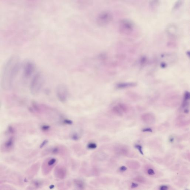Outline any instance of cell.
I'll use <instances>...</instances> for the list:
<instances>
[{"label":"cell","mask_w":190,"mask_h":190,"mask_svg":"<svg viewBox=\"0 0 190 190\" xmlns=\"http://www.w3.org/2000/svg\"><path fill=\"white\" fill-rule=\"evenodd\" d=\"M20 66V58L17 55H13L7 61L3 67L1 75V85L3 90H11L19 71Z\"/></svg>","instance_id":"6da1fadb"},{"label":"cell","mask_w":190,"mask_h":190,"mask_svg":"<svg viewBox=\"0 0 190 190\" xmlns=\"http://www.w3.org/2000/svg\"><path fill=\"white\" fill-rule=\"evenodd\" d=\"M44 79L40 72H38L33 76L30 85V90L33 96H36L40 93L43 86Z\"/></svg>","instance_id":"7a4b0ae2"},{"label":"cell","mask_w":190,"mask_h":190,"mask_svg":"<svg viewBox=\"0 0 190 190\" xmlns=\"http://www.w3.org/2000/svg\"><path fill=\"white\" fill-rule=\"evenodd\" d=\"M113 19V15L111 12L109 11H103L97 16L96 24L99 27H105L111 23Z\"/></svg>","instance_id":"3957f363"},{"label":"cell","mask_w":190,"mask_h":190,"mask_svg":"<svg viewBox=\"0 0 190 190\" xmlns=\"http://www.w3.org/2000/svg\"><path fill=\"white\" fill-rule=\"evenodd\" d=\"M135 26V23L132 20L124 19L119 22V31L123 34H129L133 31Z\"/></svg>","instance_id":"277c9868"},{"label":"cell","mask_w":190,"mask_h":190,"mask_svg":"<svg viewBox=\"0 0 190 190\" xmlns=\"http://www.w3.org/2000/svg\"><path fill=\"white\" fill-rule=\"evenodd\" d=\"M35 68V64L32 61L29 60L25 61L22 66L24 77L26 79L30 77L34 72Z\"/></svg>","instance_id":"5b68a950"},{"label":"cell","mask_w":190,"mask_h":190,"mask_svg":"<svg viewBox=\"0 0 190 190\" xmlns=\"http://www.w3.org/2000/svg\"><path fill=\"white\" fill-rule=\"evenodd\" d=\"M56 94L58 98L61 102H66L68 95V89L66 85L64 84L58 85L56 89Z\"/></svg>","instance_id":"8992f818"},{"label":"cell","mask_w":190,"mask_h":190,"mask_svg":"<svg viewBox=\"0 0 190 190\" xmlns=\"http://www.w3.org/2000/svg\"><path fill=\"white\" fill-rule=\"evenodd\" d=\"M72 3L78 9H85L92 5L93 0H72Z\"/></svg>","instance_id":"52a82bcc"},{"label":"cell","mask_w":190,"mask_h":190,"mask_svg":"<svg viewBox=\"0 0 190 190\" xmlns=\"http://www.w3.org/2000/svg\"><path fill=\"white\" fill-rule=\"evenodd\" d=\"M166 31L169 35H175L177 34L178 31V28L176 24L174 23H170L168 24L166 28Z\"/></svg>","instance_id":"ba28073f"},{"label":"cell","mask_w":190,"mask_h":190,"mask_svg":"<svg viewBox=\"0 0 190 190\" xmlns=\"http://www.w3.org/2000/svg\"><path fill=\"white\" fill-rule=\"evenodd\" d=\"M14 138L11 137L8 140L5 141L3 145V150L9 151L13 148L14 146Z\"/></svg>","instance_id":"9c48e42d"},{"label":"cell","mask_w":190,"mask_h":190,"mask_svg":"<svg viewBox=\"0 0 190 190\" xmlns=\"http://www.w3.org/2000/svg\"><path fill=\"white\" fill-rule=\"evenodd\" d=\"M57 169V170H56V172H55V174L58 178V177L60 179L64 178L66 174V169L64 168V167H59V168Z\"/></svg>","instance_id":"30bf717a"},{"label":"cell","mask_w":190,"mask_h":190,"mask_svg":"<svg viewBox=\"0 0 190 190\" xmlns=\"http://www.w3.org/2000/svg\"><path fill=\"white\" fill-rule=\"evenodd\" d=\"M161 4L160 0H150L149 2V6L153 9H157Z\"/></svg>","instance_id":"8fae6325"},{"label":"cell","mask_w":190,"mask_h":190,"mask_svg":"<svg viewBox=\"0 0 190 190\" xmlns=\"http://www.w3.org/2000/svg\"><path fill=\"white\" fill-rule=\"evenodd\" d=\"M185 0H177L172 8V11H176L179 9L184 5Z\"/></svg>","instance_id":"7c38bea8"},{"label":"cell","mask_w":190,"mask_h":190,"mask_svg":"<svg viewBox=\"0 0 190 190\" xmlns=\"http://www.w3.org/2000/svg\"><path fill=\"white\" fill-rule=\"evenodd\" d=\"M75 184L78 188L80 189H83L84 187V184L83 181L80 180H76L74 181Z\"/></svg>","instance_id":"4fadbf2b"},{"label":"cell","mask_w":190,"mask_h":190,"mask_svg":"<svg viewBox=\"0 0 190 190\" xmlns=\"http://www.w3.org/2000/svg\"><path fill=\"white\" fill-rule=\"evenodd\" d=\"M97 147V145L94 143H89L87 145V148L90 149H96Z\"/></svg>","instance_id":"5bb4252c"},{"label":"cell","mask_w":190,"mask_h":190,"mask_svg":"<svg viewBox=\"0 0 190 190\" xmlns=\"http://www.w3.org/2000/svg\"><path fill=\"white\" fill-rule=\"evenodd\" d=\"M135 148L139 151V152L140 153L141 155H143V154H144L142 150V147L141 145H136Z\"/></svg>","instance_id":"9a60e30c"},{"label":"cell","mask_w":190,"mask_h":190,"mask_svg":"<svg viewBox=\"0 0 190 190\" xmlns=\"http://www.w3.org/2000/svg\"><path fill=\"white\" fill-rule=\"evenodd\" d=\"M56 162V160L54 159V158H53V159H50L49 161L48 162V165L50 166H53L55 163Z\"/></svg>","instance_id":"2e32d148"},{"label":"cell","mask_w":190,"mask_h":190,"mask_svg":"<svg viewBox=\"0 0 190 190\" xmlns=\"http://www.w3.org/2000/svg\"><path fill=\"white\" fill-rule=\"evenodd\" d=\"M50 127L49 126L47 125H44L42 126L41 128L43 131L46 132L48 131L50 129Z\"/></svg>","instance_id":"e0dca14e"},{"label":"cell","mask_w":190,"mask_h":190,"mask_svg":"<svg viewBox=\"0 0 190 190\" xmlns=\"http://www.w3.org/2000/svg\"><path fill=\"white\" fill-rule=\"evenodd\" d=\"M72 139L74 140H77L79 139V136L77 134L75 133L72 134L71 136Z\"/></svg>","instance_id":"ac0fdd59"},{"label":"cell","mask_w":190,"mask_h":190,"mask_svg":"<svg viewBox=\"0 0 190 190\" xmlns=\"http://www.w3.org/2000/svg\"><path fill=\"white\" fill-rule=\"evenodd\" d=\"M52 153L54 154H57L59 152V148H55L51 150Z\"/></svg>","instance_id":"d6986e66"},{"label":"cell","mask_w":190,"mask_h":190,"mask_svg":"<svg viewBox=\"0 0 190 190\" xmlns=\"http://www.w3.org/2000/svg\"><path fill=\"white\" fill-rule=\"evenodd\" d=\"M7 131H8V133L10 134L14 133L15 132L14 128H13L12 126L9 127Z\"/></svg>","instance_id":"ffe728a7"},{"label":"cell","mask_w":190,"mask_h":190,"mask_svg":"<svg viewBox=\"0 0 190 190\" xmlns=\"http://www.w3.org/2000/svg\"><path fill=\"white\" fill-rule=\"evenodd\" d=\"M148 173L149 175H153L154 174H155V172H154V171L153 170V169H149L148 171Z\"/></svg>","instance_id":"44dd1931"},{"label":"cell","mask_w":190,"mask_h":190,"mask_svg":"<svg viewBox=\"0 0 190 190\" xmlns=\"http://www.w3.org/2000/svg\"><path fill=\"white\" fill-rule=\"evenodd\" d=\"M64 123L65 124L69 125H71L72 124V121L68 120V119H66V120H64Z\"/></svg>","instance_id":"7402d4cb"},{"label":"cell","mask_w":190,"mask_h":190,"mask_svg":"<svg viewBox=\"0 0 190 190\" xmlns=\"http://www.w3.org/2000/svg\"><path fill=\"white\" fill-rule=\"evenodd\" d=\"M168 189V187L166 185H162L160 187L159 189L161 190H167Z\"/></svg>","instance_id":"603a6c76"},{"label":"cell","mask_w":190,"mask_h":190,"mask_svg":"<svg viewBox=\"0 0 190 190\" xmlns=\"http://www.w3.org/2000/svg\"><path fill=\"white\" fill-rule=\"evenodd\" d=\"M142 132H152V130L151 129V128H145L142 130Z\"/></svg>","instance_id":"cb8c5ba5"},{"label":"cell","mask_w":190,"mask_h":190,"mask_svg":"<svg viewBox=\"0 0 190 190\" xmlns=\"http://www.w3.org/2000/svg\"><path fill=\"white\" fill-rule=\"evenodd\" d=\"M48 142V141L47 140H45L40 145V148H42L43 147H44L46 144H47Z\"/></svg>","instance_id":"d4e9b609"},{"label":"cell","mask_w":190,"mask_h":190,"mask_svg":"<svg viewBox=\"0 0 190 190\" xmlns=\"http://www.w3.org/2000/svg\"><path fill=\"white\" fill-rule=\"evenodd\" d=\"M139 185L135 183H132L131 185V188L132 189L138 187Z\"/></svg>","instance_id":"484cf974"},{"label":"cell","mask_w":190,"mask_h":190,"mask_svg":"<svg viewBox=\"0 0 190 190\" xmlns=\"http://www.w3.org/2000/svg\"><path fill=\"white\" fill-rule=\"evenodd\" d=\"M120 171H121V172H124V171H126L127 169V167L124 166H121L120 168Z\"/></svg>","instance_id":"4316f807"},{"label":"cell","mask_w":190,"mask_h":190,"mask_svg":"<svg viewBox=\"0 0 190 190\" xmlns=\"http://www.w3.org/2000/svg\"><path fill=\"white\" fill-rule=\"evenodd\" d=\"M174 137H171L170 139H169V141H170L171 143H172L173 142V141H174Z\"/></svg>","instance_id":"83f0119b"},{"label":"cell","mask_w":190,"mask_h":190,"mask_svg":"<svg viewBox=\"0 0 190 190\" xmlns=\"http://www.w3.org/2000/svg\"><path fill=\"white\" fill-rule=\"evenodd\" d=\"M29 1H34V0H29Z\"/></svg>","instance_id":"f1b7e54d"}]
</instances>
